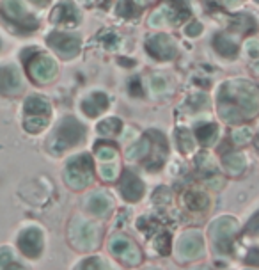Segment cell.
Here are the masks:
<instances>
[{
	"instance_id": "3",
	"label": "cell",
	"mask_w": 259,
	"mask_h": 270,
	"mask_svg": "<svg viewBox=\"0 0 259 270\" xmlns=\"http://www.w3.org/2000/svg\"><path fill=\"white\" fill-rule=\"evenodd\" d=\"M22 82L16 73V70L13 68H0V93L2 95H15L16 91H20Z\"/></svg>"
},
{
	"instance_id": "4",
	"label": "cell",
	"mask_w": 259,
	"mask_h": 270,
	"mask_svg": "<svg viewBox=\"0 0 259 270\" xmlns=\"http://www.w3.org/2000/svg\"><path fill=\"white\" fill-rule=\"evenodd\" d=\"M50 44L55 50L61 52L62 55L75 54L76 47H78V43H76L75 39H71V37H68V36H61V34H54V36L50 37Z\"/></svg>"
},
{
	"instance_id": "1",
	"label": "cell",
	"mask_w": 259,
	"mask_h": 270,
	"mask_svg": "<svg viewBox=\"0 0 259 270\" xmlns=\"http://www.w3.org/2000/svg\"><path fill=\"white\" fill-rule=\"evenodd\" d=\"M4 15L8 16L11 22H15L16 25H23V27H36L34 20H29L27 15V9L23 8V4L20 0H4Z\"/></svg>"
},
{
	"instance_id": "5",
	"label": "cell",
	"mask_w": 259,
	"mask_h": 270,
	"mask_svg": "<svg viewBox=\"0 0 259 270\" xmlns=\"http://www.w3.org/2000/svg\"><path fill=\"white\" fill-rule=\"evenodd\" d=\"M48 102L41 96H30L29 100L25 102V110L29 114H34V116H41V114L48 112Z\"/></svg>"
},
{
	"instance_id": "6",
	"label": "cell",
	"mask_w": 259,
	"mask_h": 270,
	"mask_svg": "<svg viewBox=\"0 0 259 270\" xmlns=\"http://www.w3.org/2000/svg\"><path fill=\"white\" fill-rule=\"evenodd\" d=\"M73 15H75V11H73L71 6H69V4H62V6H59V8L55 9L54 20H55V22L66 23V25H71Z\"/></svg>"
},
{
	"instance_id": "2",
	"label": "cell",
	"mask_w": 259,
	"mask_h": 270,
	"mask_svg": "<svg viewBox=\"0 0 259 270\" xmlns=\"http://www.w3.org/2000/svg\"><path fill=\"white\" fill-rule=\"evenodd\" d=\"M29 73L37 82H48L55 75V62L48 57H39L37 55L29 64Z\"/></svg>"
},
{
	"instance_id": "7",
	"label": "cell",
	"mask_w": 259,
	"mask_h": 270,
	"mask_svg": "<svg viewBox=\"0 0 259 270\" xmlns=\"http://www.w3.org/2000/svg\"><path fill=\"white\" fill-rule=\"evenodd\" d=\"M32 2H36V4H45L47 0H32Z\"/></svg>"
}]
</instances>
